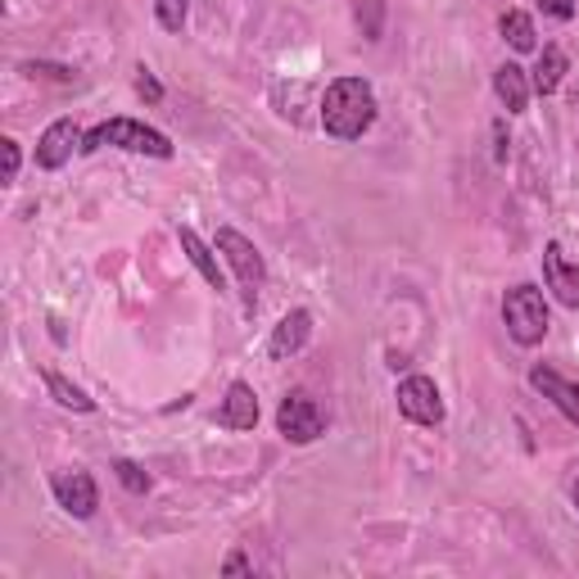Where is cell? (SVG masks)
Listing matches in <instances>:
<instances>
[{"label":"cell","instance_id":"cell-1","mask_svg":"<svg viewBox=\"0 0 579 579\" xmlns=\"http://www.w3.org/2000/svg\"><path fill=\"white\" fill-rule=\"evenodd\" d=\"M376 91L367 78H335L322 95V132L339 145H349V141H363L376 123Z\"/></svg>","mask_w":579,"mask_h":579},{"label":"cell","instance_id":"cell-2","mask_svg":"<svg viewBox=\"0 0 579 579\" xmlns=\"http://www.w3.org/2000/svg\"><path fill=\"white\" fill-rule=\"evenodd\" d=\"M100 150H128V154H145V159H172V145L159 128L136 123V119H104L82 136V154H100Z\"/></svg>","mask_w":579,"mask_h":579},{"label":"cell","instance_id":"cell-3","mask_svg":"<svg viewBox=\"0 0 579 579\" xmlns=\"http://www.w3.org/2000/svg\"><path fill=\"white\" fill-rule=\"evenodd\" d=\"M502 326H507V335L520 344V349H535V344H544L548 331H552V313H548L544 290L530 285V281L511 285L507 295H502Z\"/></svg>","mask_w":579,"mask_h":579},{"label":"cell","instance_id":"cell-4","mask_svg":"<svg viewBox=\"0 0 579 579\" xmlns=\"http://www.w3.org/2000/svg\"><path fill=\"white\" fill-rule=\"evenodd\" d=\"M213 245H217L222 263H226L231 272H236L241 290H245V308L254 313V308H258V295H263V285H267V263H263L258 245H254L250 236H241L236 226H217Z\"/></svg>","mask_w":579,"mask_h":579},{"label":"cell","instance_id":"cell-5","mask_svg":"<svg viewBox=\"0 0 579 579\" xmlns=\"http://www.w3.org/2000/svg\"><path fill=\"white\" fill-rule=\"evenodd\" d=\"M276 435L285 444H317L326 435V413H322V403L308 394V389H290L281 398V408H276Z\"/></svg>","mask_w":579,"mask_h":579},{"label":"cell","instance_id":"cell-6","mask_svg":"<svg viewBox=\"0 0 579 579\" xmlns=\"http://www.w3.org/2000/svg\"><path fill=\"white\" fill-rule=\"evenodd\" d=\"M394 403H398V417L413 421V426H444V417H448L439 385H435L430 376H421V372H413V376L398 380Z\"/></svg>","mask_w":579,"mask_h":579},{"label":"cell","instance_id":"cell-7","mask_svg":"<svg viewBox=\"0 0 579 579\" xmlns=\"http://www.w3.org/2000/svg\"><path fill=\"white\" fill-rule=\"evenodd\" d=\"M50 494L73 520H91L100 511V485H95L91 471H78V467L73 471H54L50 476Z\"/></svg>","mask_w":579,"mask_h":579},{"label":"cell","instance_id":"cell-8","mask_svg":"<svg viewBox=\"0 0 579 579\" xmlns=\"http://www.w3.org/2000/svg\"><path fill=\"white\" fill-rule=\"evenodd\" d=\"M82 136H87V132H82L73 119H54V123L37 136V154H32L37 167H41V172H60L73 154H82Z\"/></svg>","mask_w":579,"mask_h":579},{"label":"cell","instance_id":"cell-9","mask_svg":"<svg viewBox=\"0 0 579 579\" xmlns=\"http://www.w3.org/2000/svg\"><path fill=\"white\" fill-rule=\"evenodd\" d=\"M544 285H548V295H552L561 308L579 313V263L566 258L561 241H548V245H544Z\"/></svg>","mask_w":579,"mask_h":579},{"label":"cell","instance_id":"cell-10","mask_svg":"<svg viewBox=\"0 0 579 579\" xmlns=\"http://www.w3.org/2000/svg\"><path fill=\"white\" fill-rule=\"evenodd\" d=\"M258 417H263V413H258L254 385H250V380H231L226 394H222V403H217V413H213V421H217L222 430H254Z\"/></svg>","mask_w":579,"mask_h":579},{"label":"cell","instance_id":"cell-11","mask_svg":"<svg viewBox=\"0 0 579 579\" xmlns=\"http://www.w3.org/2000/svg\"><path fill=\"white\" fill-rule=\"evenodd\" d=\"M530 385L552 403V408H557L570 426H579V380L561 376V372L548 367V363H535V367H530Z\"/></svg>","mask_w":579,"mask_h":579},{"label":"cell","instance_id":"cell-12","mask_svg":"<svg viewBox=\"0 0 579 579\" xmlns=\"http://www.w3.org/2000/svg\"><path fill=\"white\" fill-rule=\"evenodd\" d=\"M308 339H313V313H308V308H290V313L272 326V335H267V358H272V363L295 358Z\"/></svg>","mask_w":579,"mask_h":579},{"label":"cell","instance_id":"cell-13","mask_svg":"<svg viewBox=\"0 0 579 579\" xmlns=\"http://www.w3.org/2000/svg\"><path fill=\"white\" fill-rule=\"evenodd\" d=\"M177 241H182V254L191 258V267L209 281V290L226 295V272H222V263H217V245H209L195 226H177Z\"/></svg>","mask_w":579,"mask_h":579},{"label":"cell","instance_id":"cell-14","mask_svg":"<svg viewBox=\"0 0 579 579\" xmlns=\"http://www.w3.org/2000/svg\"><path fill=\"white\" fill-rule=\"evenodd\" d=\"M494 95H498V104H502L507 113H526V109H530V95H535L530 73L520 69L516 60L498 64V69H494Z\"/></svg>","mask_w":579,"mask_h":579},{"label":"cell","instance_id":"cell-15","mask_svg":"<svg viewBox=\"0 0 579 579\" xmlns=\"http://www.w3.org/2000/svg\"><path fill=\"white\" fill-rule=\"evenodd\" d=\"M566 73H570V60H566V50L561 45H544L539 50V60H535V69H530V87H535V95H557L561 91V82H566Z\"/></svg>","mask_w":579,"mask_h":579},{"label":"cell","instance_id":"cell-16","mask_svg":"<svg viewBox=\"0 0 579 579\" xmlns=\"http://www.w3.org/2000/svg\"><path fill=\"white\" fill-rule=\"evenodd\" d=\"M498 32H502V41L516 54H539V32H535V19L526 10H502L498 14Z\"/></svg>","mask_w":579,"mask_h":579},{"label":"cell","instance_id":"cell-17","mask_svg":"<svg viewBox=\"0 0 579 579\" xmlns=\"http://www.w3.org/2000/svg\"><path fill=\"white\" fill-rule=\"evenodd\" d=\"M41 380H45V389H50V398L60 403V408H69V413H95V398L82 389V385H73L64 372H54V367H45L41 372Z\"/></svg>","mask_w":579,"mask_h":579},{"label":"cell","instance_id":"cell-18","mask_svg":"<svg viewBox=\"0 0 579 579\" xmlns=\"http://www.w3.org/2000/svg\"><path fill=\"white\" fill-rule=\"evenodd\" d=\"M154 19L163 32L182 37L186 32V19H191V0H154Z\"/></svg>","mask_w":579,"mask_h":579},{"label":"cell","instance_id":"cell-19","mask_svg":"<svg viewBox=\"0 0 579 579\" xmlns=\"http://www.w3.org/2000/svg\"><path fill=\"white\" fill-rule=\"evenodd\" d=\"M354 19H358V32L367 41H380V32H385V0H354Z\"/></svg>","mask_w":579,"mask_h":579},{"label":"cell","instance_id":"cell-20","mask_svg":"<svg viewBox=\"0 0 579 579\" xmlns=\"http://www.w3.org/2000/svg\"><path fill=\"white\" fill-rule=\"evenodd\" d=\"M109 471H113V480H119L128 494H150V485H154V480H150V471L141 467V461H132V457H119Z\"/></svg>","mask_w":579,"mask_h":579},{"label":"cell","instance_id":"cell-21","mask_svg":"<svg viewBox=\"0 0 579 579\" xmlns=\"http://www.w3.org/2000/svg\"><path fill=\"white\" fill-rule=\"evenodd\" d=\"M0 154H6V172H0V177H6V186H10V182H19L23 150H19V141H14V136H6V141H0Z\"/></svg>","mask_w":579,"mask_h":579},{"label":"cell","instance_id":"cell-22","mask_svg":"<svg viewBox=\"0 0 579 579\" xmlns=\"http://www.w3.org/2000/svg\"><path fill=\"white\" fill-rule=\"evenodd\" d=\"M535 6H539L548 19H557V23H570V19L579 14V0H535Z\"/></svg>","mask_w":579,"mask_h":579},{"label":"cell","instance_id":"cell-23","mask_svg":"<svg viewBox=\"0 0 579 579\" xmlns=\"http://www.w3.org/2000/svg\"><path fill=\"white\" fill-rule=\"evenodd\" d=\"M136 95H141L145 104H159V100H163V87H159V78H154L145 64L136 69Z\"/></svg>","mask_w":579,"mask_h":579},{"label":"cell","instance_id":"cell-24","mask_svg":"<svg viewBox=\"0 0 579 579\" xmlns=\"http://www.w3.org/2000/svg\"><path fill=\"white\" fill-rule=\"evenodd\" d=\"M19 73H28V78H54V82H73V78H78L73 69H54V64H32V60H28V64H19Z\"/></svg>","mask_w":579,"mask_h":579},{"label":"cell","instance_id":"cell-25","mask_svg":"<svg viewBox=\"0 0 579 579\" xmlns=\"http://www.w3.org/2000/svg\"><path fill=\"white\" fill-rule=\"evenodd\" d=\"M222 575H254V561H250V557L236 548V552H231V557L222 561Z\"/></svg>","mask_w":579,"mask_h":579},{"label":"cell","instance_id":"cell-26","mask_svg":"<svg viewBox=\"0 0 579 579\" xmlns=\"http://www.w3.org/2000/svg\"><path fill=\"white\" fill-rule=\"evenodd\" d=\"M50 339L64 344V322H60V317H50Z\"/></svg>","mask_w":579,"mask_h":579},{"label":"cell","instance_id":"cell-27","mask_svg":"<svg viewBox=\"0 0 579 579\" xmlns=\"http://www.w3.org/2000/svg\"><path fill=\"white\" fill-rule=\"evenodd\" d=\"M570 502H575V511H579V476L570 480Z\"/></svg>","mask_w":579,"mask_h":579}]
</instances>
